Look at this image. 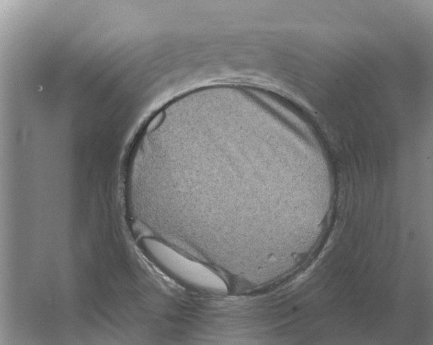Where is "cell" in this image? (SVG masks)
Here are the masks:
<instances>
[{
	"instance_id": "obj_1",
	"label": "cell",
	"mask_w": 433,
	"mask_h": 345,
	"mask_svg": "<svg viewBox=\"0 0 433 345\" xmlns=\"http://www.w3.org/2000/svg\"><path fill=\"white\" fill-rule=\"evenodd\" d=\"M141 245L146 253L165 270L195 287L224 293L225 281L210 268L190 259L165 243L151 238H145Z\"/></svg>"
}]
</instances>
